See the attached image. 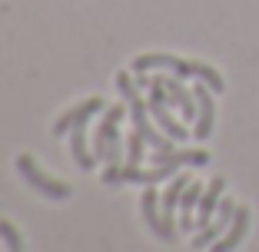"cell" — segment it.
<instances>
[{
  "label": "cell",
  "mask_w": 259,
  "mask_h": 252,
  "mask_svg": "<svg viewBox=\"0 0 259 252\" xmlns=\"http://www.w3.org/2000/svg\"><path fill=\"white\" fill-rule=\"evenodd\" d=\"M0 239L7 242V252H23V239H20V232L14 229V222L0 219Z\"/></svg>",
  "instance_id": "cell-18"
},
{
  "label": "cell",
  "mask_w": 259,
  "mask_h": 252,
  "mask_svg": "<svg viewBox=\"0 0 259 252\" xmlns=\"http://www.w3.org/2000/svg\"><path fill=\"white\" fill-rule=\"evenodd\" d=\"M116 90L123 93V103L130 110V120H133V130L143 133V139L153 146V149H173L176 139H169L163 130H156L150 123V107H146L143 99H140V86L137 80L130 77V73H116Z\"/></svg>",
  "instance_id": "cell-2"
},
{
  "label": "cell",
  "mask_w": 259,
  "mask_h": 252,
  "mask_svg": "<svg viewBox=\"0 0 259 252\" xmlns=\"http://www.w3.org/2000/svg\"><path fill=\"white\" fill-rule=\"evenodd\" d=\"M233 216H236V206H233V199L223 196V199H220V209H216V219H213V222H206L203 229L193 236V249H209V245H213L216 239H220L223 232L229 229Z\"/></svg>",
  "instance_id": "cell-6"
},
{
  "label": "cell",
  "mask_w": 259,
  "mask_h": 252,
  "mask_svg": "<svg viewBox=\"0 0 259 252\" xmlns=\"http://www.w3.org/2000/svg\"><path fill=\"white\" fill-rule=\"evenodd\" d=\"M209 153L206 149H156L153 153V166H173L180 173V166H206Z\"/></svg>",
  "instance_id": "cell-11"
},
{
  "label": "cell",
  "mask_w": 259,
  "mask_h": 252,
  "mask_svg": "<svg viewBox=\"0 0 259 252\" xmlns=\"http://www.w3.org/2000/svg\"><path fill=\"white\" fill-rule=\"evenodd\" d=\"M193 96H196V123H193V136L196 139H206L213 133V116H216V107H213V90L199 80L193 86Z\"/></svg>",
  "instance_id": "cell-8"
},
{
  "label": "cell",
  "mask_w": 259,
  "mask_h": 252,
  "mask_svg": "<svg viewBox=\"0 0 259 252\" xmlns=\"http://www.w3.org/2000/svg\"><path fill=\"white\" fill-rule=\"evenodd\" d=\"M249 219H252L249 209H246V206H236V216H233V222H229V229L223 232L213 245H209V252H233L246 239V232H249Z\"/></svg>",
  "instance_id": "cell-10"
},
{
  "label": "cell",
  "mask_w": 259,
  "mask_h": 252,
  "mask_svg": "<svg viewBox=\"0 0 259 252\" xmlns=\"http://www.w3.org/2000/svg\"><path fill=\"white\" fill-rule=\"evenodd\" d=\"M130 70H133V73H146V70H169V73H176V77H196V80H203L213 93H220L223 86H226V83H223V77L209 67V63L180 60V57H173V54H140V57H133Z\"/></svg>",
  "instance_id": "cell-1"
},
{
  "label": "cell",
  "mask_w": 259,
  "mask_h": 252,
  "mask_svg": "<svg viewBox=\"0 0 259 252\" xmlns=\"http://www.w3.org/2000/svg\"><path fill=\"white\" fill-rule=\"evenodd\" d=\"M163 80V90H166V99L169 107H176L180 113H183V120H196V96H193V90H186L183 86V77H160Z\"/></svg>",
  "instance_id": "cell-9"
},
{
  "label": "cell",
  "mask_w": 259,
  "mask_h": 252,
  "mask_svg": "<svg viewBox=\"0 0 259 252\" xmlns=\"http://www.w3.org/2000/svg\"><path fill=\"white\" fill-rule=\"evenodd\" d=\"M199 196H203V186L199 183H190L183 189V196H180V229H196V219H193V213H196L199 206Z\"/></svg>",
  "instance_id": "cell-15"
},
{
  "label": "cell",
  "mask_w": 259,
  "mask_h": 252,
  "mask_svg": "<svg viewBox=\"0 0 259 252\" xmlns=\"http://www.w3.org/2000/svg\"><path fill=\"white\" fill-rule=\"evenodd\" d=\"M17 169H20V176L27 179V186H33V189L40 192V196H47V199H70V186L67 183H60V179H54V176H47L44 169L33 163V156H27V153H20L17 156Z\"/></svg>",
  "instance_id": "cell-5"
},
{
  "label": "cell",
  "mask_w": 259,
  "mask_h": 252,
  "mask_svg": "<svg viewBox=\"0 0 259 252\" xmlns=\"http://www.w3.org/2000/svg\"><path fill=\"white\" fill-rule=\"evenodd\" d=\"M143 133L140 130H133L126 136V163H133V166H140V163H143Z\"/></svg>",
  "instance_id": "cell-17"
},
{
  "label": "cell",
  "mask_w": 259,
  "mask_h": 252,
  "mask_svg": "<svg viewBox=\"0 0 259 252\" xmlns=\"http://www.w3.org/2000/svg\"><path fill=\"white\" fill-rule=\"evenodd\" d=\"M223 189H226V183H223V176H216L213 183H209V186L203 189V196H199V206H196V229H203L206 222H213V213L220 209Z\"/></svg>",
  "instance_id": "cell-13"
},
{
  "label": "cell",
  "mask_w": 259,
  "mask_h": 252,
  "mask_svg": "<svg viewBox=\"0 0 259 252\" xmlns=\"http://www.w3.org/2000/svg\"><path fill=\"white\" fill-rule=\"evenodd\" d=\"M97 113H103V99L100 96H90V99H83L80 107H73L70 113H63L60 120L54 123V136H60V133H70L73 126H83L90 116H97Z\"/></svg>",
  "instance_id": "cell-12"
},
{
  "label": "cell",
  "mask_w": 259,
  "mask_h": 252,
  "mask_svg": "<svg viewBox=\"0 0 259 252\" xmlns=\"http://www.w3.org/2000/svg\"><path fill=\"white\" fill-rule=\"evenodd\" d=\"M146 107H150L153 123H156V126H160L169 139L183 143V139L190 136V130H186V126L176 120L173 113H169V99H166V90H163V80L160 77H153V83H150V99H146Z\"/></svg>",
  "instance_id": "cell-4"
},
{
  "label": "cell",
  "mask_w": 259,
  "mask_h": 252,
  "mask_svg": "<svg viewBox=\"0 0 259 252\" xmlns=\"http://www.w3.org/2000/svg\"><path fill=\"white\" fill-rule=\"evenodd\" d=\"M193 179L186 173H180V176H173V183H169V189L160 196V203H163V219H166V226L169 229H176V222H173V213H176V206H180V196H183V189L190 186Z\"/></svg>",
  "instance_id": "cell-14"
},
{
  "label": "cell",
  "mask_w": 259,
  "mask_h": 252,
  "mask_svg": "<svg viewBox=\"0 0 259 252\" xmlns=\"http://www.w3.org/2000/svg\"><path fill=\"white\" fill-rule=\"evenodd\" d=\"M140 209H143V219L150 222L153 236H156V239H163V242H173V239H176V229H169V226H166V219H163V203H160V192L153 189V186H146V189H143Z\"/></svg>",
  "instance_id": "cell-7"
},
{
  "label": "cell",
  "mask_w": 259,
  "mask_h": 252,
  "mask_svg": "<svg viewBox=\"0 0 259 252\" xmlns=\"http://www.w3.org/2000/svg\"><path fill=\"white\" fill-rule=\"evenodd\" d=\"M126 113H130L126 103H123V107H110L107 113H103V120H100V126H97V136H93V153H97V160H107V163L123 160L126 139L120 136V123H123Z\"/></svg>",
  "instance_id": "cell-3"
},
{
  "label": "cell",
  "mask_w": 259,
  "mask_h": 252,
  "mask_svg": "<svg viewBox=\"0 0 259 252\" xmlns=\"http://www.w3.org/2000/svg\"><path fill=\"white\" fill-rule=\"evenodd\" d=\"M70 153H73V160H76L80 169H93L97 166V153L87 149V130L83 126H73V130H70Z\"/></svg>",
  "instance_id": "cell-16"
}]
</instances>
